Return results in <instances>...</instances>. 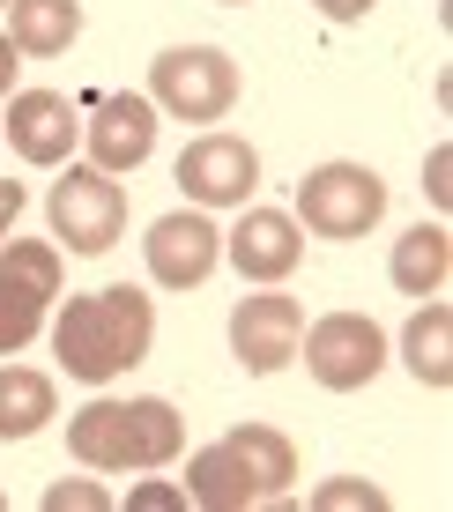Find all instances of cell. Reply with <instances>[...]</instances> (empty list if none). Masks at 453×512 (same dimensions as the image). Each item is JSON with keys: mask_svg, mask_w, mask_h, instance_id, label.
Wrapping results in <instances>:
<instances>
[{"mask_svg": "<svg viewBox=\"0 0 453 512\" xmlns=\"http://www.w3.org/2000/svg\"><path fill=\"white\" fill-rule=\"evenodd\" d=\"M149 342H156V305L142 290H127V282L67 297V312L52 320V349H60L67 379H82V386L127 379L134 364L149 357Z\"/></svg>", "mask_w": 453, "mask_h": 512, "instance_id": "obj_1", "label": "cell"}, {"mask_svg": "<svg viewBox=\"0 0 453 512\" xmlns=\"http://www.w3.org/2000/svg\"><path fill=\"white\" fill-rule=\"evenodd\" d=\"M67 453L82 468H171L186 453V423L171 401H90L67 423Z\"/></svg>", "mask_w": 453, "mask_h": 512, "instance_id": "obj_2", "label": "cell"}, {"mask_svg": "<svg viewBox=\"0 0 453 512\" xmlns=\"http://www.w3.org/2000/svg\"><path fill=\"white\" fill-rule=\"evenodd\" d=\"M149 104L171 119H194V127H208V119H223L238 104V60L216 45H171L149 60Z\"/></svg>", "mask_w": 453, "mask_h": 512, "instance_id": "obj_3", "label": "cell"}, {"mask_svg": "<svg viewBox=\"0 0 453 512\" xmlns=\"http://www.w3.org/2000/svg\"><path fill=\"white\" fill-rule=\"evenodd\" d=\"M45 216H52V238H60V253H82V260H97V253H112L119 231H127V193H119L112 171H97V164H67V179H52L45 193Z\"/></svg>", "mask_w": 453, "mask_h": 512, "instance_id": "obj_4", "label": "cell"}, {"mask_svg": "<svg viewBox=\"0 0 453 512\" xmlns=\"http://www.w3.org/2000/svg\"><path fill=\"white\" fill-rule=\"evenodd\" d=\"M387 216V179L372 164H320L298 179V231L312 238H364Z\"/></svg>", "mask_w": 453, "mask_h": 512, "instance_id": "obj_5", "label": "cell"}, {"mask_svg": "<svg viewBox=\"0 0 453 512\" xmlns=\"http://www.w3.org/2000/svg\"><path fill=\"white\" fill-rule=\"evenodd\" d=\"M52 297H60V245L8 238V253H0V357H23L38 342Z\"/></svg>", "mask_w": 453, "mask_h": 512, "instance_id": "obj_6", "label": "cell"}, {"mask_svg": "<svg viewBox=\"0 0 453 512\" xmlns=\"http://www.w3.org/2000/svg\"><path fill=\"white\" fill-rule=\"evenodd\" d=\"M305 349V372L327 386V394H357V386L379 379V364H387V334L379 320H364V312H327V320H312L298 334Z\"/></svg>", "mask_w": 453, "mask_h": 512, "instance_id": "obj_7", "label": "cell"}, {"mask_svg": "<svg viewBox=\"0 0 453 512\" xmlns=\"http://www.w3.org/2000/svg\"><path fill=\"white\" fill-rule=\"evenodd\" d=\"M179 186L201 208H246L260 186V149L238 134H201L179 149Z\"/></svg>", "mask_w": 453, "mask_h": 512, "instance_id": "obj_8", "label": "cell"}, {"mask_svg": "<svg viewBox=\"0 0 453 512\" xmlns=\"http://www.w3.org/2000/svg\"><path fill=\"white\" fill-rule=\"evenodd\" d=\"M298 334H305V305L283 297L275 282L260 297H238V312H231V349H238V364H246L253 379L283 372V364L298 357Z\"/></svg>", "mask_w": 453, "mask_h": 512, "instance_id": "obj_9", "label": "cell"}, {"mask_svg": "<svg viewBox=\"0 0 453 512\" xmlns=\"http://www.w3.org/2000/svg\"><path fill=\"white\" fill-rule=\"evenodd\" d=\"M142 245H149V275L164 282V290H201V282L216 275V260H223V231L201 216V208L164 216Z\"/></svg>", "mask_w": 453, "mask_h": 512, "instance_id": "obj_10", "label": "cell"}, {"mask_svg": "<svg viewBox=\"0 0 453 512\" xmlns=\"http://www.w3.org/2000/svg\"><path fill=\"white\" fill-rule=\"evenodd\" d=\"M82 141V112L60 90H15L8 97V149L23 164H67Z\"/></svg>", "mask_w": 453, "mask_h": 512, "instance_id": "obj_11", "label": "cell"}, {"mask_svg": "<svg viewBox=\"0 0 453 512\" xmlns=\"http://www.w3.org/2000/svg\"><path fill=\"white\" fill-rule=\"evenodd\" d=\"M82 134H90L97 171H134V164H149V149H156V104L134 97V90H112V97H97V112L82 119Z\"/></svg>", "mask_w": 453, "mask_h": 512, "instance_id": "obj_12", "label": "cell"}, {"mask_svg": "<svg viewBox=\"0 0 453 512\" xmlns=\"http://www.w3.org/2000/svg\"><path fill=\"white\" fill-rule=\"evenodd\" d=\"M298 253H305V231H298V216H283V208H246L238 231H223V260H231L246 282H283L298 268Z\"/></svg>", "mask_w": 453, "mask_h": 512, "instance_id": "obj_13", "label": "cell"}, {"mask_svg": "<svg viewBox=\"0 0 453 512\" xmlns=\"http://www.w3.org/2000/svg\"><path fill=\"white\" fill-rule=\"evenodd\" d=\"M186 498L208 505V512H253L260 475L246 468V453H238L231 438H216V446H201L194 461H186Z\"/></svg>", "mask_w": 453, "mask_h": 512, "instance_id": "obj_14", "label": "cell"}, {"mask_svg": "<svg viewBox=\"0 0 453 512\" xmlns=\"http://www.w3.org/2000/svg\"><path fill=\"white\" fill-rule=\"evenodd\" d=\"M387 275H394L402 297H439L446 275H453V231H446V223H416L409 238H394Z\"/></svg>", "mask_w": 453, "mask_h": 512, "instance_id": "obj_15", "label": "cell"}, {"mask_svg": "<svg viewBox=\"0 0 453 512\" xmlns=\"http://www.w3.org/2000/svg\"><path fill=\"white\" fill-rule=\"evenodd\" d=\"M75 30H82V0H8V45L30 52V60L67 52Z\"/></svg>", "mask_w": 453, "mask_h": 512, "instance_id": "obj_16", "label": "cell"}, {"mask_svg": "<svg viewBox=\"0 0 453 512\" xmlns=\"http://www.w3.org/2000/svg\"><path fill=\"white\" fill-rule=\"evenodd\" d=\"M402 364L431 386V394H446V386H453V312L439 305V297H424V312L409 320V334H402Z\"/></svg>", "mask_w": 453, "mask_h": 512, "instance_id": "obj_17", "label": "cell"}, {"mask_svg": "<svg viewBox=\"0 0 453 512\" xmlns=\"http://www.w3.org/2000/svg\"><path fill=\"white\" fill-rule=\"evenodd\" d=\"M52 416H60L52 379L30 372V364H8V372H0V438H38Z\"/></svg>", "mask_w": 453, "mask_h": 512, "instance_id": "obj_18", "label": "cell"}, {"mask_svg": "<svg viewBox=\"0 0 453 512\" xmlns=\"http://www.w3.org/2000/svg\"><path fill=\"white\" fill-rule=\"evenodd\" d=\"M231 446L246 453V468L260 475V505H283V498H290V483H298V446H290L275 423H238Z\"/></svg>", "mask_w": 453, "mask_h": 512, "instance_id": "obj_19", "label": "cell"}, {"mask_svg": "<svg viewBox=\"0 0 453 512\" xmlns=\"http://www.w3.org/2000/svg\"><path fill=\"white\" fill-rule=\"evenodd\" d=\"M312 505H320V512H350V505H364V512H387V490H379V483H364V475H342V483H320V490H312Z\"/></svg>", "mask_w": 453, "mask_h": 512, "instance_id": "obj_20", "label": "cell"}, {"mask_svg": "<svg viewBox=\"0 0 453 512\" xmlns=\"http://www.w3.org/2000/svg\"><path fill=\"white\" fill-rule=\"evenodd\" d=\"M45 512H112V498H104L97 483H52L45 490Z\"/></svg>", "mask_w": 453, "mask_h": 512, "instance_id": "obj_21", "label": "cell"}, {"mask_svg": "<svg viewBox=\"0 0 453 512\" xmlns=\"http://www.w3.org/2000/svg\"><path fill=\"white\" fill-rule=\"evenodd\" d=\"M424 193H431V201H439V208L453 201V149H446V141H439V149L424 156Z\"/></svg>", "mask_w": 453, "mask_h": 512, "instance_id": "obj_22", "label": "cell"}, {"mask_svg": "<svg viewBox=\"0 0 453 512\" xmlns=\"http://www.w3.org/2000/svg\"><path fill=\"white\" fill-rule=\"evenodd\" d=\"M179 505H186L179 483H142V490L127 498V512H179Z\"/></svg>", "mask_w": 453, "mask_h": 512, "instance_id": "obj_23", "label": "cell"}, {"mask_svg": "<svg viewBox=\"0 0 453 512\" xmlns=\"http://www.w3.org/2000/svg\"><path fill=\"white\" fill-rule=\"evenodd\" d=\"M23 179H0V245H8V231H15V216H23Z\"/></svg>", "mask_w": 453, "mask_h": 512, "instance_id": "obj_24", "label": "cell"}, {"mask_svg": "<svg viewBox=\"0 0 453 512\" xmlns=\"http://www.w3.org/2000/svg\"><path fill=\"white\" fill-rule=\"evenodd\" d=\"M312 8H320L327 23H364V15H372L379 0H312Z\"/></svg>", "mask_w": 453, "mask_h": 512, "instance_id": "obj_25", "label": "cell"}, {"mask_svg": "<svg viewBox=\"0 0 453 512\" xmlns=\"http://www.w3.org/2000/svg\"><path fill=\"white\" fill-rule=\"evenodd\" d=\"M15 67H23V52L0 38V97H15Z\"/></svg>", "mask_w": 453, "mask_h": 512, "instance_id": "obj_26", "label": "cell"}, {"mask_svg": "<svg viewBox=\"0 0 453 512\" xmlns=\"http://www.w3.org/2000/svg\"><path fill=\"white\" fill-rule=\"evenodd\" d=\"M216 8H246V0H216Z\"/></svg>", "mask_w": 453, "mask_h": 512, "instance_id": "obj_27", "label": "cell"}, {"mask_svg": "<svg viewBox=\"0 0 453 512\" xmlns=\"http://www.w3.org/2000/svg\"><path fill=\"white\" fill-rule=\"evenodd\" d=\"M0 8H8V0H0Z\"/></svg>", "mask_w": 453, "mask_h": 512, "instance_id": "obj_28", "label": "cell"}]
</instances>
